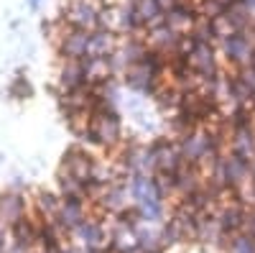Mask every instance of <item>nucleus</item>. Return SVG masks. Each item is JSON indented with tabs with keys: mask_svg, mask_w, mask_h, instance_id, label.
<instances>
[{
	"mask_svg": "<svg viewBox=\"0 0 255 253\" xmlns=\"http://www.w3.org/2000/svg\"><path fill=\"white\" fill-rule=\"evenodd\" d=\"M248 67H253V69H255V49H253V56H250V64H248Z\"/></svg>",
	"mask_w": 255,
	"mask_h": 253,
	"instance_id": "obj_6",
	"label": "nucleus"
},
{
	"mask_svg": "<svg viewBox=\"0 0 255 253\" xmlns=\"http://www.w3.org/2000/svg\"><path fill=\"white\" fill-rule=\"evenodd\" d=\"M128 3H133V8H135V13H138L145 31L158 26L163 20V8L156 3V0H128Z\"/></svg>",
	"mask_w": 255,
	"mask_h": 253,
	"instance_id": "obj_3",
	"label": "nucleus"
},
{
	"mask_svg": "<svg viewBox=\"0 0 255 253\" xmlns=\"http://www.w3.org/2000/svg\"><path fill=\"white\" fill-rule=\"evenodd\" d=\"M156 3H158V5L163 8V13H166V10H171L174 5H179V3H181V0H156Z\"/></svg>",
	"mask_w": 255,
	"mask_h": 253,
	"instance_id": "obj_5",
	"label": "nucleus"
},
{
	"mask_svg": "<svg viewBox=\"0 0 255 253\" xmlns=\"http://www.w3.org/2000/svg\"><path fill=\"white\" fill-rule=\"evenodd\" d=\"M227 253H255V238H250V236H245V233L230 238Z\"/></svg>",
	"mask_w": 255,
	"mask_h": 253,
	"instance_id": "obj_4",
	"label": "nucleus"
},
{
	"mask_svg": "<svg viewBox=\"0 0 255 253\" xmlns=\"http://www.w3.org/2000/svg\"><path fill=\"white\" fill-rule=\"evenodd\" d=\"M220 54L225 56V61L235 69H243L250 64V56L255 49V41L248 33H230L225 38H220Z\"/></svg>",
	"mask_w": 255,
	"mask_h": 253,
	"instance_id": "obj_2",
	"label": "nucleus"
},
{
	"mask_svg": "<svg viewBox=\"0 0 255 253\" xmlns=\"http://www.w3.org/2000/svg\"><path fill=\"white\" fill-rule=\"evenodd\" d=\"M105 10H108L105 0H64L59 20L74 28L97 31L105 26Z\"/></svg>",
	"mask_w": 255,
	"mask_h": 253,
	"instance_id": "obj_1",
	"label": "nucleus"
}]
</instances>
